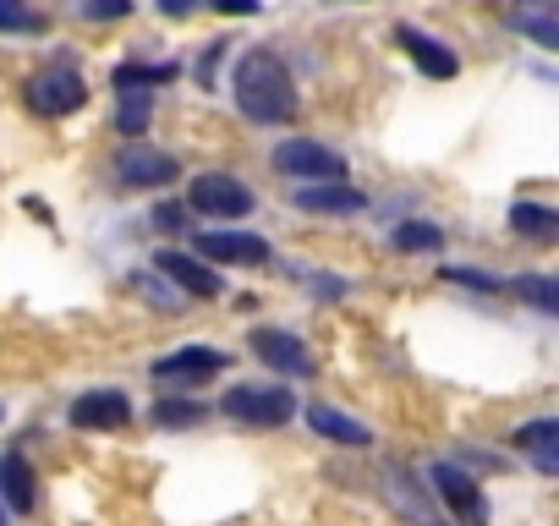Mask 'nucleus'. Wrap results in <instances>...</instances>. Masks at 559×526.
<instances>
[{
    "label": "nucleus",
    "mask_w": 559,
    "mask_h": 526,
    "mask_svg": "<svg viewBox=\"0 0 559 526\" xmlns=\"http://www.w3.org/2000/svg\"><path fill=\"white\" fill-rule=\"evenodd\" d=\"M236 105L258 127H286L297 116V83L274 50H247L236 61Z\"/></svg>",
    "instance_id": "f257e3e1"
},
{
    "label": "nucleus",
    "mask_w": 559,
    "mask_h": 526,
    "mask_svg": "<svg viewBox=\"0 0 559 526\" xmlns=\"http://www.w3.org/2000/svg\"><path fill=\"white\" fill-rule=\"evenodd\" d=\"M236 422H252V428H280L297 417V395L280 390V384H236L225 401H219Z\"/></svg>",
    "instance_id": "f03ea898"
},
{
    "label": "nucleus",
    "mask_w": 559,
    "mask_h": 526,
    "mask_svg": "<svg viewBox=\"0 0 559 526\" xmlns=\"http://www.w3.org/2000/svg\"><path fill=\"white\" fill-rule=\"evenodd\" d=\"M274 170H280V176H297L302 187H313V181H346V176H352L346 159H341L335 148L313 143V138L280 143V148H274Z\"/></svg>",
    "instance_id": "7ed1b4c3"
},
{
    "label": "nucleus",
    "mask_w": 559,
    "mask_h": 526,
    "mask_svg": "<svg viewBox=\"0 0 559 526\" xmlns=\"http://www.w3.org/2000/svg\"><path fill=\"white\" fill-rule=\"evenodd\" d=\"M83 99H88V83H83V72H72V67H45V72L28 83V105H34L39 116H72V110H83Z\"/></svg>",
    "instance_id": "20e7f679"
},
{
    "label": "nucleus",
    "mask_w": 559,
    "mask_h": 526,
    "mask_svg": "<svg viewBox=\"0 0 559 526\" xmlns=\"http://www.w3.org/2000/svg\"><path fill=\"white\" fill-rule=\"evenodd\" d=\"M187 203H192L198 214H209V219H241V214L252 208V192H247L236 176H219V170H209V176H192V192H187Z\"/></svg>",
    "instance_id": "39448f33"
},
{
    "label": "nucleus",
    "mask_w": 559,
    "mask_h": 526,
    "mask_svg": "<svg viewBox=\"0 0 559 526\" xmlns=\"http://www.w3.org/2000/svg\"><path fill=\"white\" fill-rule=\"evenodd\" d=\"M428 482H433V493L455 510V521H461V526H488V499H483V488H477L461 466L439 461V466L428 471Z\"/></svg>",
    "instance_id": "423d86ee"
},
{
    "label": "nucleus",
    "mask_w": 559,
    "mask_h": 526,
    "mask_svg": "<svg viewBox=\"0 0 559 526\" xmlns=\"http://www.w3.org/2000/svg\"><path fill=\"white\" fill-rule=\"evenodd\" d=\"M198 258L236 263V270H258V263H269V241L263 236H247V230H203L198 236Z\"/></svg>",
    "instance_id": "0eeeda50"
},
{
    "label": "nucleus",
    "mask_w": 559,
    "mask_h": 526,
    "mask_svg": "<svg viewBox=\"0 0 559 526\" xmlns=\"http://www.w3.org/2000/svg\"><path fill=\"white\" fill-rule=\"evenodd\" d=\"M219 368H230L225 351H214V346H181V351L159 357L148 373H154L159 384H198V379H214Z\"/></svg>",
    "instance_id": "6e6552de"
},
{
    "label": "nucleus",
    "mask_w": 559,
    "mask_h": 526,
    "mask_svg": "<svg viewBox=\"0 0 559 526\" xmlns=\"http://www.w3.org/2000/svg\"><path fill=\"white\" fill-rule=\"evenodd\" d=\"M116 176H121V187L148 192V187H165V181L176 176V159L159 154V148H148V143H127V148L116 154Z\"/></svg>",
    "instance_id": "1a4fd4ad"
},
{
    "label": "nucleus",
    "mask_w": 559,
    "mask_h": 526,
    "mask_svg": "<svg viewBox=\"0 0 559 526\" xmlns=\"http://www.w3.org/2000/svg\"><path fill=\"white\" fill-rule=\"evenodd\" d=\"M154 270L170 280V286H181L187 297H219V275L209 270V263H198L192 252H154Z\"/></svg>",
    "instance_id": "9d476101"
},
{
    "label": "nucleus",
    "mask_w": 559,
    "mask_h": 526,
    "mask_svg": "<svg viewBox=\"0 0 559 526\" xmlns=\"http://www.w3.org/2000/svg\"><path fill=\"white\" fill-rule=\"evenodd\" d=\"M252 351H258V362H269L280 373H313L308 346L297 335H286V330H252Z\"/></svg>",
    "instance_id": "9b49d317"
},
{
    "label": "nucleus",
    "mask_w": 559,
    "mask_h": 526,
    "mask_svg": "<svg viewBox=\"0 0 559 526\" xmlns=\"http://www.w3.org/2000/svg\"><path fill=\"white\" fill-rule=\"evenodd\" d=\"M515 450L537 466V471H554L559 477V417H532L515 428Z\"/></svg>",
    "instance_id": "f8f14e48"
},
{
    "label": "nucleus",
    "mask_w": 559,
    "mask_h": 526,
    "mask_svg": "<svg viewBox=\"0 0 559 526\" xmlns=\"http://www.w3.org/2000/svg\"><path fill=\"white\" fill-rule=\"evenodd\" d=\"M72 422L78 428H127L132 422V401L121 390H94V395L72 401Z\"/></svg>",
    "instance_id": "ddd939ff"
},
{
    "label": "nucleus",
    "mask_w": 559,
    "mask_h": 526,
    "mask_svg": "<svg viewBox=\"0 0 559 526\" xmlns=\"http://www.w3.org/2000/svg\"><path fill=\"white\" fill-rule=\"evenodd\" d=\"M395 39H401V50L428 72V77H455L461 72V61H455V50H444L433 34H423V28H395Z\"/></svg>",
    "instance_id": "4468645a"
},
{
    "label": "nucleus",
    "mask_w": 559,
    "mask_h": 526,
    "mask_svg": "<svg viewBox=\"0 0 559 526\" xmlns=\"http://www.w3.org/2000/svg\"><path fill=\"white\" fill-rule=\"evenodd\" d=\"M368 198L352 192L346 181H313V187H297V208L308 214H357Z\"/></svg>",
    "instance_id": "2eb2a0df"
},
{
    "label": "nucleus",
    "mask_w": 559,
    "mask_h": 526,
    "mask_svg": "<svg viewBox=\"0 0 559 526\" xmlns=\"http://www.w3.org/2000/svg\"><path fill=\"white\" fill-rule=\"evenodd\" d=\"M0 493H7V504H12L17 515H28V510L39 504V493H34V466H28L23 450L0 455Z\"/></svg>",
    "instance_id": "dca6fc26"
},
{
    "label": "nucleus",
    "mask_w": 559,
    "mask_h": 526,
    "mask_svg": "<svg viewBox=\"0 0 559 526\" xmlns=\"http://www.w3.org/2000/svg\"><path fill=\"white\" fill-rule=\"evenodd\" d=\"M308 422H313V433H324V439H335V444H346V450H368V444H373V433H368L357 417H346V411L313 406V411H308Z\"/></svg>",
    "instance_id": "f3484780"
},
{
    "label": "nucleus",
    "mask_w": 559,
    "mask_h": 526,
    "mask_svg": "<svg viewBox=\"0 0 559 526\" xmlns=\"http://www.w3.org/2000/svg\"><path fill=\"white\" fill-rule=\"evenodd\" d=\"M510 230L526 241H559V208L548 203H515L510 208Z\"/></svg>",
    "instance_id": "a211bd4d"
},
{
    "label": "nucleus",
    "mask_w": 559,
    "mask_h": 526,
    "mask_svg": "<svg viewBox=\"0 0 559 526\" xmlns=\"http://www.w3.org/2000/svg\"><path fill=\"white\" fill-rule=\"evenodd\" d=\"M148 116H154V99H148V88H121V110H116V132L138 143V132H148Z\"/></svg>",
    "instance_id": "6ab92c4d"
},
{
    "label": "nucleus",
    "mask_w": 559,
    "mask_h": 526,
    "mask_svg": "<svg viewBox=\"0 0 559 526\" xmlns=\"http://www.w3.org/2000/svg\"><path fill=\"white\" fill-rule=\"evenodd\" d=\"M510 291L521 302H532L537 313H559V275H521Z\"/></svg>",
    "instance_id": "aec40b11"
},
{
    "label": "nucleus",
    "mask_w": 559,
    "mask_h": 526,
    "mask_svg": "<svg viewBox=\"0 0 559 526\" xmlns=\"http://www.w3.org/2000/svg\"><path fill=\"white\" fill-rule=\"evenodd\" d=\"M395 247H401V252H439V247H444V230H439L433 219H406V225L395 230Z\"/></svg>",
    "instance_id": "412c9836"
},
{
    "label": "nucleus",
    "mask_w": 559,
    "mask_h": 526,
    "mask_svg": "<svg viewBox=\"0 0 559 526\" xmlns=\"http://www.w3.org/2000/svg\"><path fill=\"white\" fill-rule=\"evenodd\" d=\"M0 34H45V17L23 0H0Z\"/></svg>",
    "instance_id": "4be33fe9"
},
{
    "label": "nucleus",
    "mask_w": 559,
    "mask_h": 526,
    "mask_svg": "<svg viewBox=\"0 0 559 526\" xmlns=\"http://www.w3.org/2000/svg\"><path fill=\"white\" fill-rule=\"evenodd\" d=\"M515 28H521L532 45L559 50V17H548V12H515Z\"/></svg>",
    "instance_id": "5701e85b"
},
{
    "label": "nucleus",
    "mask_w": 559,
    "mask_h": 526,
    "mask_svg": "<svg viewBox=\"0 0 559 526\" xmlns=\"http://www.w3.org/2000/svg\"><path fill=\"white\" fill-rule=\"evenodd\" d=\"M170 77L176 67H116V88H159Z\"/></svg>",
    "instance_id": "b1692460"
},
{
    "label": "nucleus",
    "mask_w": 559,
    "mask_h": 526,
    "mask_svg": "<svg viewBox=\"0 0 559 526\" xmlns=\"http://www.w3.org/2000/svg\"><path fill=\"white\" fill-rule=\"evenodd\" d=\"M127 12H132V0H83V17H94V23H116Z\"/></svg>",
    "instance_id": "393cba45"
},
{
    "label": "nucleus",
    "mask_w": 559,
    "mask_h": 526,
    "mask_svg": "<svg viewBox=\"0 0 559 526\" xmlns=\"http://www.w3.org/2000/svg\"><path fill=\"white\" fill-rule=\"evenodd\" d=\"M154 417H159L165 428H181V422H198L203 411H198V406H181V401H159V406H154Z\"/></svg>",
    "instance_id": "a878e982"
},
{
    "label": "nucleus",
    "mask_w": 559,
    "mask_h": 526,
    "mask_svg": "<svg viewBox=\"0 0 559 526\" xmlns=\"http://www.w3.org/2000/svg\"><path fill=\"white\" fill-rule=\"evenodd\" d=\"M444 280H461V286H477V291H499V280L477 275V270H444Z\"/></svg>",
    "instance_id": "bb28decb"
},
{
    "label": "nucleus",
    "mask_w": 559,
    "mask_h": 526,
    "mask_svg": "<svg viewBox=\"0 0 559 526\" xmlns=\"http://www.w3.org/2000/svg\"><path fill=\"white\" fill-rule=\"evenodd\" d=\"M214 12H225V17H252L258 12V0H209Z\"/></svg>",
    "instance_id": "cd10ccee"
},
{
    "label": "nucleus",
    "mask_w": 559,
    "mask_h": 526,
    "mask_svg": "<svg viewBox=\"0 0 559 526\" xmlns=\"http://www.w3.org/2000/svg\"><path fill=\"white\" fill-rule=\"evenodd\" d=\"M219 61H225V45H209V50H203V61H198V77H203V83H214V67H219Z\"/></svg>",
    "instance_id": "c85d7f7f"
},
{
    "label": "nucleus",
    "mask_w": 559,
    "mask_h": 526,
    "mask_svg": "<svg viewBox=\"0 0 559 526\" xmlns=\"http://www.w3.org/2000/svg\"><path fill=\"white\" fill-rule=\"evenodd\" d=\"M154 225H159V230H176V225H181V203H159V208H154Z\"/></svg>",
    "instance_id": "c756f323"
},
{
    "label": "nucleus",
    "mask_w": 559,
    "mask_h": 526,
    "mask_svg": "<svg viewBox=\"0 0 559 526\" xmlns=\"http://www.w3.org/2000/svg\"><path fill=\"white\" fill-rule=\"evenodd\" d=\"M192 7H198V0H159V12H165V17H187Z\"/></svg>",
    "instance_id": "7c9ffc66"
},
{
    "label": "nucleus",
    "mask_w": 559,
    "mask_h": 526,
    "mask_svg": "<svg viewBox=\"0 0 559 526\" xmlns=\"http://www.w3.org/2000/svg\"><path fill=\"white\" fill-rule=\"evenodd\" d=\"M0 526H7V515H0Z\"/></svg>",
    "instance_id": "2f4dec72"
},
{
    "label": "nucleus",
    "mask_w": 559,
    "mask_h": 526,
    "mask_svg": "<svg viewBox=\"0 0 559 526\" xmlns=\"http://www.w3.org/2000/svg\"><path fill=\"white\" fill-rule=\"evenodd\" d=\"M0 417H7V411H0Z\"/></svg>",
    "instance_id": "473e14b6"
}]
</instances>
